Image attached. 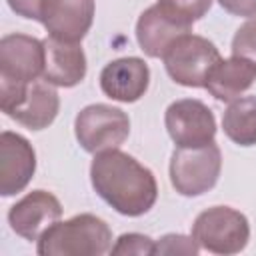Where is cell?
Here are the masks:
<instances>
[{"instance_id":"cell-22","label":"cell","mask_w":256,"mask_h":256,"mask_svg":"<svg viewBox=\"0 0 256 256\" xmlns=\"http://www.w3.org/2000/svg\"><path fill=\"white\" fill-rule=\"evenodd\" d=\"M44 2L46 0H8V6L18 16L40 22L42 20V10H44Z\"/></svg>"},{"instance_id":"cell-5","label":"cell","mask_w":256,"mask_h":256,"mask_svg":"<svg viewBox=\"0 0 256 256\" xmlns=\"http://www.w3.org/2000/svg\"><path fill=\"white\" fill-rule=\"evenodd\" d=\"M220 58L214 42L192 32L176 38L162 56L168 76L186 88H204L210 70Z\"/></svg>"},{"instance_id":"cell-2","label":"cell","mask_w":256,"mask_h":256,"mask_svg":"<svg viewBox=\"0 0 256 256\" xmlns=\"http://www.w3.org/2000/svg\"><path fill=\"white\" fill-rule=\"evenodd\" d=\"M44 74V40L28 34H6L0 40V108L6 114L28 84Z\"/></svg>"},{"instance_id":"cell-11","label":"cell","mask_w":256,"mask_h":256,"mask_svg":"<svg viewBox=\"0 0 256 256\" xmlns=\"http://www.w3.org/2000/svg\"><path fill=\"white\" fill-rule=\"evenodd\" d=\"M94 0H46L40 22L52 38L80 42L94 22Z\"/></svg>"},{"instance_id":"cell-4","label":"cell","mask_w":256,"mask_h":256,"mask_svg":"<svg viewBox=\"0 0 256 256\" xmlns=\"http://www.w3.org/2000/svg\"><path fill=\"white\" fill-rule=\"evenodd\" d=\"M192 238L212 254H238L250 240V224L236 208L212 206L196 216Z\"/></svg>"},{"instance_id":"cell-13","label":"cell","mask_w":256,"mask_h":256,"mask_svg":"<svg viewBox=\"0 0 256 256\" xmlns=\"http://www.w3.org/2000/svg\"><path fill=\"white\" fill-rule=\"evenodd\" d=\"M190 30V24H184L156 2L140 14L136 22V40L146 56L162 58L168 46Z\"/></svg>"},{"instance_id":"cell-8","label":"cell","mask_w":256,"mask_h":256,"mask_svg":"<svg viewBox=\"0 0 256 256\" xmlns=\"http://www.w3.org/2000/svg\"><path fill=\"white\" fill-rule=\"evenodd\" d=\"M166 130L178 148H198L214 142L216 118L212 110L196 100L182 98L172 102L164 114Z\"/></svg>"},{"instance_id":"cell-16","label":"cell","mask_w":256,"mask_h":256,"mask_svg":"<svg viewBox=\"0 0 256 256\" xmlns=\"http://www.w3.org/2000/svg\"><path fill=\"white\" fill-rule=\"evenodd\" d=\"M58 108H60V98L58 92L52 88V84L46 80L44 82L34 80L32 84H28L20 102L6 116L26 126L28 130H44L56 120Z\"/></svg>"},{"instance_id":"cell-20","label":"cell","mask_w":256,"mask_h":256,"mask_svg":"<svg viewBox=\"0 0 256 256\" xmlns=\"http://www.w3.org/2000/svg\"><path fill=\"white\" fill-rule=\"evenodd\" d=\"M200 252L198 242L184 234H166L154 242V254H188L196 256Z\"/></svg>"},{"instance_id":"cell-10","label":"cell","mask_w":256,"mask_h":256,"mask_svg":"<svg viewBox=\"0 0 256 256\" xmlns=\"http://www.w3.org/2000/svg\"><path fill=\"white\" fill-rule=\"evenodd\" d=\"M36 172V152L32 144L16 132L0 134V194L14 196L22 192Z\"/></svg>"},{"instance_id":"cell-6","label":"cell","mask_w":256,"mask_h":256,"mask_svg":"<svg viewBox=\"0 0 256 256\" xmlns=\"http://www.w3.org/2000/svg\"><path fill=\"white\" fill-rule=\"evenodd\" d=\"M222 170V152L216 142L198 148H176L170 158V182L182 196H200L212 190Z\"/></svg>"},{"instance_id":"cell-19","label":"cell","mask_w":256,"mask_h":256,"mask_svg":"<svg viewBox=\"0 0 256 256\" xmlns=\"http://www.w3.org/2000/svg\"><path fill=\"white\" fill-rule=\"evenodd\" d=\"M112 254H138V256H148L154 254V240L146 234H138V232H128L118 236L116 244H112L110 248Z\"/></svg>"},{"instance_id":"cell-12","label":"cell","mask_w":256,"mask_h":256,"mask_svg":"<svg viewBox=\"0 0 256 256\" xmlns=\"http://www.w3.org/2000/svg\"><path fill=\"white\" fill-rule=\"evenodd\" d=\"M150 84V68L138 56H126L108 62L100 72L102 92L118 102L140 100Z\"/></svg>"},{"instance_id":"cell-14","label":"cell","mask_w":256,"mask_h":256,"mask_svg":"<svg viewBox=\"0 0 256 256\" xmlns=\"http://www.w3.org/2000/svg\"><path fill=\"white\" fill-rule=\"evenodd\" d=\"M86 76V54L80 42H62L52 36L44 40V74L42 80L52 86L72 88Z\"/></svg>"},{"instance_id":"cell-17","label":"cell","mask_w":256,"mask_h":256,"mask_svg":"<svg viewBox=\"0 0 256 256\" xmlns=\"http://www.w3.org/2000/svg\"><path fill=\"white\" fill-rule=\"evenodd\" d=\"M224 134L238 146L256 144V96H244L230 102L222 116Z\"/></svg>"},{"instance_id":"cell-9","label":"cell","mask_w":256,"mask_h":256,"mask_svg":"<svg viewBox=\"0 0 256 256\" xmlns=\"http://www.w3.org/2000/svg\"><path fill=\"white\" fill-rule=\"evenodd\" d=\"M62 216L60 200L48 190H32L8 210L10 228L28 242L38 238Z\"/></svg>"},{"instance_id":"cell-1","label":"cell","mask_w":256,"mask_h":256,"mask_svg":"<svg viewBox=\"0 0 256 256\" xmlns=\"http://www.w3.org/2000/svg\"><path fill=\"white\" fill-rule=\"evenodd\" d=\"M90 182L96 194L122 216H142L158 198L152 170L118 148L94 154Z\"/></svg>"},{"instance_id":"cell-21","label":"cell","mask_w":256,"mask_h":256,"mask_svg":"<svg viewBox=\"0 0 256 256\" xmlns=\"http://www.w3.org/2000/svg\"><path fill=\"white\" fill-rule=\"evenodd\" d=\"M232 54L256 62V16L248 18L232 38Z\"/></svg>"},{"instance_id":"cell-7","label":"cell","mask_w":256,"mask_h":256,"mask_svg":"<svg viewBox=\"0 0 256 256\" xmlns=\"http://www.w3.org/2000/svg\"><path fill=\"white\" fill-rule=\"evenodd\" d=\"M74 134L78 144L98 154L118 148L130 134V118L124 110L110 104H90L82 108L74 120Z\"/></svg>"},{"instance_id":"cell-15","label":"cell","mask_w":256,"mask_h":256,"mask_svg":"<svg viewBox=\"0 0 256 256\" xmlns=\"http://www.w3.org/2000/svg\"><path fill=\"white\" fill-rule=\"evenodd\" d=\"M256 80V62L244 56L220 58L206 78V90L220 102L240 98Z\"/></svg>"},{"instance_id":"cell-23","label":"cell","mask_w":256,"mask_h":256,"mask_svg":"<svg viewBox=\"0 0 256 256\" xmlns=\"http://www.w3.org/2000/svg\"><path fill=\"white\" fill-rule=\"evenodd\" d=\"M218 2L232 16H242V18L256 16V0H218Z\"/></svg>"},{"instance_id":"cell-3","label":"cell","mask_w":256,"mask_h":256,"mask_svg":"<svg viewBox=\"0 0 256 256\" xmlns=\"http://www.w3.org/2000/svg\"><path fill=\"white\" fill-rule=\"evenodd\" d=\"M112 248L110 226L94 214H78L54 222L40 238V256H102Z\"/></svg>"},{"instance_id":"cell-18","label":"cell","mask_w":256,"mask_h":256,"mask_svg":"<svg viewBox=\"0 0 256 256\" xmlns=\"http://www.w3.org/2000/svg\"><path fill=\"white\" fill-rule=\"evenodd\" d=\"M158 4L184 24H194L212 6V0H158Z\"/></svg>"}]
</instances>
